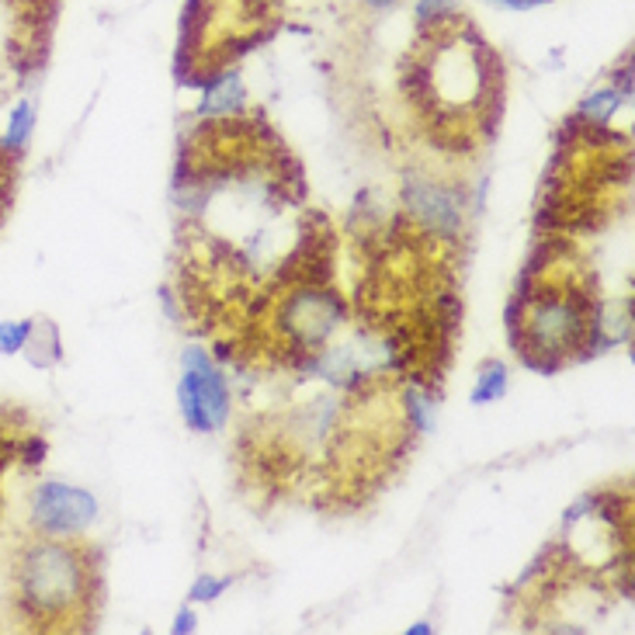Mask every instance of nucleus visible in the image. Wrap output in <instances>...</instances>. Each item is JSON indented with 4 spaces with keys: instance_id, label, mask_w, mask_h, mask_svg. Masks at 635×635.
<instances>
[{
    "instance_id": "nucleus-4",
    "label": "nucleus",
    "mask_w": 635,
    "mask_h": 635,
    "mask_svg": "<svg viewBox=\"0 0 635 635\" xmlns=\"http://www.w3.org/2000/svg\"><path fill=\"white\" fill-rule=\"evenodd\" d=\"M98 514L101 508L94 493L59 483V479H42L29 500L32 532L46 538H80L98 521Z\"/></svg>"
},
{
    "instance_id": "nucleus-2",
    "label": "nucleus",
    "mask_w": 635,
    "mask_h": 635,
    "mask_svg": "<svg viewBox=\"0 0 635 635\" xmlns=\"http://www.w3.org/2000/svg\"><path fill=\"white\" fill-rule=\"evenodd\" d=\"M344 320H347V302L331 285L313 281V285L289 289V296L278 305L275 326L289 347H296L302 355H316L320 347L341 331Z\"/></svg>"
},
{
    "instance_id": "nucleus-19",
    "label": "nucleus",
    "mask_w": 635,
    "mask_h": 635,
    "mask_svg": "<svg viewBox=\"0 0 635 635\" xmlns=\"http://www.w3.org/2000/svg\"><path fill=\"white\" fill-rule=\"evenodd\" d=\"M358 4L365 8V11H371V14H382V11H392L400 4V0H358Z\"/></svg>"
},
{
    "instance_id": "nucleus-6",
    "label": "nucleus",
    "mask_w": 635,
    "mask_h": 635,
    "mask_svg": "<svg viewBox=\"0 0 635 635\" xmlns=\"http://www.w3.org/2000/svg\"><path fill=\"white\" fill-rule=\"evenodd\" d=\"M247 112V87L239 70H215L202 80V119H239Z\"/></svg>"
},
{
    "instance_id": "nucleus-11",
    "label": "nucleus",
    "mask_w": 635,
    "mask_h": 635,
    "mask_svg": "<svg viewBox=\"0 0 635 635\" xmlns=\"http://www.w3.org/2000/svg\"><path fill=\"white\" fill-rule=\"evenodd\" d=\"M503 397H508V365L493 358L479 368L476 386H472V403L483 406V403H497Z\"/></svg>"
},
{
    "instance_id": "nucleus-9",
    "label": "nucleus",
    "mask_w": 635,
    "mask_h": 635,
    "mask_svg": "<svg viewBox=\"0 0 635 635\" xmlns=\"http://www.w3.org/2000/svg\"><path fill=\"white\" fill-rule=\"evenodd\" d=\"M21 355H29V361H32L35 368H53V365H59V358H63V341H59L56 323L35 320L32 337H29L25 352H21Z\"/></svg>"
},
{
    "instance_id": "nucleus-1",
    "label": "nucleus",
    "mask_w": 635,
    "mask_h": 635,
    "mask_svg": "<svg viewBox=\"0 0 635 635\" xmlns=\"http://www.w3.org/2000/svg\"><path fill=\"white\" fill-rule=\"evenodd\" d=\"M94 598V556L74 538L38 535L18 556L14 601L35 628H77Z\"/></svg>"
},
{
    "instance_id": "nucleus-3",
    "label": "nucleus",
    "mask_w": 635,
    "mask_h": 635,
    "mask_svg": "<svg viewBox=\"0 0 635 635\" xmlns=\"http://www.w3.org/2000/svg\"><path fill=\"white\" fill-rule=\"evenodd\" d=\"M185 371L178 382L181 417L191 431L209 434L230 421V386L202 347H188L181 358Z\"/></svg>"
},
{
    "instance_id": "nucleus-5",
    "label": "nucleus",
    "mask_w": 635,
    "mask_h": 635,
    "mask_svg": "<svg viewBox=\"0 0 635 635\" xmlns=\"http://www.w3.org/2000/svg\"><path fill=\"white\" fill-rule=\"evenodd\" d=\"M403 205L424 236L452 244V239L466 233L469 202H466V191L458 185H445L434 178H410L403 185Z\"/></svg>"
},
{
    "instance_id": "nucleus-15",
    "label": "nucleus",
    "mask_w": 635,
    "mask_h": 635,
    "mask_svg": "<svg viewBox=\"0 0 635 635\" xmlns=\"http://www.w3.org/2000/svg\"><path fill=\"white\" fill-rule=\"evenodd\" d=\"M46 452H49V445H46V437H42V434H32L18 445V455H21V463H25V466H42V463H46Z\"/></svg>"
},
{
    "instance_id": "nucleus-12",
    "label": "nucleus",
    "mask_w": 635,
    "mask_h": 635,
    "mask_svg": "<svg viewBox=\"0 0 635 635\" xmlns=\"http://www.w3.org/2000/svg\"><path fill=\"white\" fill-rule=\"evenodd\" d=\"M35 320H4L0 323V355H21L32 337Z\"/></svg>"
},
{
    "instance_id": "nucleus-17",
    "label": "nucleus",
    "mask_w": 635,
    "mask_h": 635,
    "mask_svg": "<svg viewBox=\"0 0 635 635\" xmlns=\"http://www.w3.org/2000/svg\"><path fill=\"white\" fill-rule=\"evenodd\" d=\"M497 8H508V11H535L542 4H549V0H490Z\"/></svg>"
},
{
    "instance_id": "nucleus-13",
    "label": "nucleus",
    "mask_w": 635,
    "mask_h": 635,
    "mask_svg": "<svg viewBox=\"0 0 635 635\" xmlns=\"http://www.w3.org/2000/svg\"><path fill=\"white\" fill-rule=\"evenodd\" d=\"M403 421L413 424V431H431V400L421 389H403Z\"/></svg>"
},
{
    "instance_id": "nucleus-16",
    "label": "nucleus",
    "mask_w": 635,
    "mask_h": 635,
    "mask_svg": "<svg viewBox=\"0 0 635 635\" xmlns=\"http://www.w3.org/2000/svg\"><path fill=\"white\" fill-rule=\"evenodd\" d=\"M611 87L622 91L625 98H632V56H625V63L615 70V77H611Z\"/></svg>"
},
{
    "instance_id": "nucleus-18",
    "label": "nucleus",
    "mask_w": 635,
    "mask_h": 635,
    "mask_svg": "<svg viewBox=\"0 0 635 635\" xmlns=\"http://www.w3.org/2000/svg\"><path fill=\"white\" fill-rule=\"evenodd\" d=\"M194 622H199V619H194V611H181V615L178 619H174V625H170V632L174 635H188V632H194Z\"/></svg>"
},
{
    "instance_id": "nucleus-8",
    "label": "nucleus",
    "mask_w": 635,
    "mask_h": 635,
    "mask_svg": "<svg viewBox=\"0 0 635 635\" xmlns=\"http://www.w3.org/2000/svg\"><path fill=\"white\" fill-rule=\"evenodd\" d=\"M628 98L622 91H615V87H601V91H590L580 108H577V125L580 129H604L611 119H615V112L625 104Z\"/></svg>"
},
{
    "instance_id": "nucleus-10",
    "label": "nucleus",
    "mask_w": 635,
    "mask_h": 635,
    "mask_svg": "<svg viewBox=\"0 0 635 635\" xmlns=\"http://www.w3.org/2000/svg\"><path fill=\"white\" fill-rule=\"evenodd\" d=\"M413 18H417L421 35L445 32V29H452L455 21H458V0H417Z\"/></svg>"
},
{
    "instance_id": "nucleus-7",
    "label": "nucleus",
    "mask_w": 635,
    "mask_h": 635,
    "mask_svg": "<svg viewBox=\"0 0 635 635\" xmlns=\"http://www.w3.org/2000/svg\"><path fill=\"white\" fill-rule=\"evenodd\" d=\"M35 122H38V112L29 98H21L14 108H11V119H8V133L0 140V153H8L11 160H18L21 153L32 146V136H35Z\"/></svg>"
},
{
    "instance_id": "nucleus-14",
    "label": "nucleus",
    "mask_w": 635,
    "mask_h": 635,
    "mask_svg": "<svg viewBox=\"0 0 635 635\" xmlns=\"http://www.w3.org/2000/svg\"><path fill=\"white\" fill-rule=\"evenodd\" d=\"M230 587H233V577H212V573H202L199 580L191 583L188 598H191L194 604H209V601H215V598H223Z\"/></svg>"
},
{
    "instance_id": "nucleus-20",
    "label": "nucleus",
    "mask_w": 635,
    "mask_h": 635,
    "mask_svg": "<svg viewBox=\"0 0 635 635\" xmlns=\"http://www.w3.org/2000/svg\"><path fill=\"white\" fill-rule=\"evenodd\" d=\"M406 632H410V635H427V632H431V625H427V622H417V625L406 628Z\"/></svg>"
}]
</instances>
